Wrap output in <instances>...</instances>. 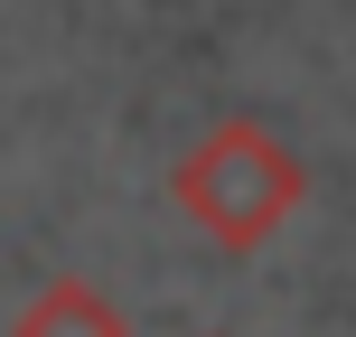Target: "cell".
Instances as JSON below:
<instances>
[{
	"label": "cell",
	"mask_w": 356,
	"mask_h": 337,
	"mask_svg": "<svg viewBox=\"0 0 356 337\" xmlns=\"http://www.w3.org/2000/svg\"><path fill=\"white\" fill-rule=\"evenodd\" d=\"M19 337H113V309L94 300V290H75V281H56L47 300L19 319Z\"/></svg>",
	"instance_id": "obj_1"
}]
</instances>
